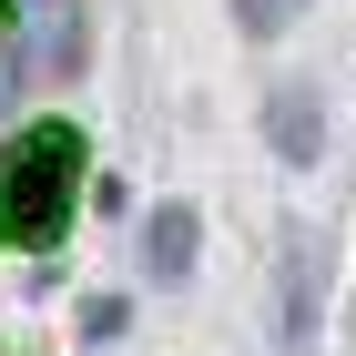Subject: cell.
Returning a JSON list of instances; mask_svg holds the SVG:
<instances>
[{"mask_svg":"<svg viewBox=\"0 0 356 356\" xmlns=\"http://www.w3.org/2000/svg\"><path fill=\"white\" fill-rule=\"evenodd\" d=\"M72 184H82V133H72V122L10 133V153H0V234H10V245H61Z\"/></svg>","mask_w":356,"mask_h":356,"instance_id":"6da1fadb","label":"cell"},{"mask_svg":"<svg viewBox=\"0 0 356 356\" xmlns=\"http://www.w3.org/2000/svg\"><path fill=\"white\" fill-rule=\"evenodd\" d=\"M21 10H31V41H21V51H41L31 72L72 82V72H82V10H72V0H21Z\"/></svg>","mask_w":356,"mask_h":356,"instance_id":"7a4b0ae2","label":"cell"},{"mask_svg":"<svg viewBox=\"0 0 356 356\" xmlns=\"http://www.w3.org/2000/svg\"><path fill=\"white\" fill-rule=\"evenodd\" d=\"M275 153L316 163V92H275Z\"/></svg>","mask_w":356,"mask_h":356,"instance_id":"3957f363","label":"cell"},{"mask_svg":"<svg viewBox=\"0 0 356 356\" xmlns=\"http://www.w3.org/2000/svg\"><path fill=\"white\" fill-rule=\"evenodd\" d=\"M184 265H193V214L163 204V214H153V275H184Z\"/></svg>","mask_w":356,"mask_h":356,"instance_id":"277c9868","label":"cell"},{"mask_svg":"<svg viewBox=\"0 0 356 356\" xmlns=\"http://www.w3.org/2000/svg\"><path fill=\"white\" fill-rule=\"evenodd\" d=\"M296 10H305V0H234V21H245L254 41H275V31L296 21Z\"/></svg>","mask_w":356,"mask_h":356,"instance_id":"5b68a950","label":"cell"},{"mask_svg":"<svg viewBox=\"0 0 356 356\" xmlns=\"http://www.w3.org/2000/svg\"><path fill=\"white\" fill-rule=\"evenodd\" d=\"M21 82H31V61H21V41H10V31H0V112L21 102Z\"/></svg>","mask_w":356,"mask_h":356,"instance_id":"8992f818","label":"cell"}]
</instances>
